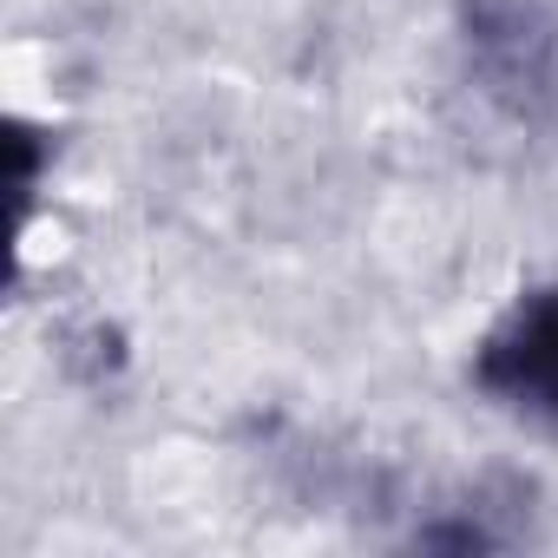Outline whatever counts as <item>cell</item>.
Returning <instances> with one entry per match:
<instances>
[{"label":"cell","instance_id":"6da1fadb","mask_svg":"<svg viewBox=\"0 0 558 558\" xmlns=\"http://www.w3.org/2000/svg\"><path fill=\"white\" fill-rule=\"evenodd\" d=\"M480 86L532 125H558V14L545 0H460Z\"/></svg>","mask_w":558,"mask_h":558},{"label":"cell","instance_id":"7a4b0ae2","mask_svg":"<svg viewBox=\"0 0 558 558\" xmlns=\"http://www.w3.org/2000/svg\"><path fill=\"white\" fill-rule=\"evenodd\" d=\"M466 381L512 421L558 427V283L512 296L473 342Z\"/></svg>","mask_w":558,"mask_h":558}]
</instances>
